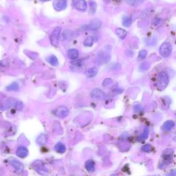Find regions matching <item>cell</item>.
I'll use <instances>...</instances> for the list:
<instances>
[{"mask_svg": "<svg viewBox=\"0 0 176 176\" xmlns=\"http://www.w3.org/2000/svg\"><path fill=\"white\" fill-rule=\"evenodd\" d=\"M91 96L92 98H95V99L103 100L105 98V94L102 90H100V89L96 88L91 92Z\"/></svg>", "mask_w": 176, "mask_h": 176, "instance_id": "7", "label": "cell"}, {"mask_svg": "<svg viewBox=\"0 0 176 176\" xmlns=\"http://www.w3.org/2000/svg\"><path fill=\"white\" fill-rule=\"evenodd\" d=\"M89 6H90V13L93 14L96 10V3L91 0V1H89Z\"/></svg>", "mask_w": 176, "mask_h": 176, "instance_id": "23", "label": "cell"}, {"mask_svg": "<svg viewBox=\"0 0 176 176\" xmlns=\"http://www.w3.org/2000/svg\"><path fill=\"white\" fill-rule=\"evenodd\" d=\"M55 114L59 118H64L69 114V109L65 106H60L55 109Z\"/></svg>", "mask_w": 176, "mask_h": 176, "instance_id": "4", "label": "cell"}, {"mask_svg": "<svg viewBox=\"0 0 176 176\" xmlns=\"http://www.w3.org/2000/svg\"><path fill=\"white\" fill-rule=\"evenodd\" d=\"M19 84H18L16 82H14L13 83H11L10 85H9L8 86L6 87V90L8 91H14V92H17L19 90Z\"/></svg>", "mask_w": 176, "mask_h": 176, "instance_id": "20", "label": "cell"}, {"mask_svg": "<svg viewBox=\"0 0 176 176\" xmlns=\"http://www.w3.org/2000/svg\"><path fill=\"white\" fill-rule=\"evenodd\" d=\"M112 80L111 79H105L103 80V85L104 87H106V86H109L110 85L112 84Z\"/></svg>", "mask_w": 176, "mask_h": 176, "instance_id": "27", "label": "cell"}, {"mask_svg": "<svg viewBox=\"0 0 176 176\" xmlns=\"http://www.w3.org/2000/svg\"><path fill=\"white\" fill-rule=\"evenodd\" d=\"M142 151H145V152H150L152 150V147L151 146L149 145H147L143 147L142 148Z\"/></svg>", "mask_w": 176, "mask_h": 176, "instance_id": "28", "label": "cell"}, {"mask_svg": "<svg viewBox=\"0 0 176 176\" xmlns=\"http://www.w3.org/2000/svg\"><path fill=\"white\" fill-rule=\"evenodd\" d=\"M74 6L78 10L84 12L88 8L87 2L85 0H74Z\"/></svg>", "mask_w": 176, "mask_h": 176, "instance_id": "6", "label": "cell"}, {"mask_svg": "<svg viewBox=\"0 0 176 176\" xmlns=\"http://www.w3.org/2000/svg\"><path fill=\"white\" fill-rule=\"evenodd\" d=\"M16 154L18 157L21 158H25L28 155V149L26 147L20 146V147L17 148L16 151Z\"/></svg>", "mask_w": 176, "mask_h": 176, "instance_id": "9", "label": "cell"}, {"mask_svg": "<svg viewBox=\"0 0 176 176\" xmlns=\"http://www.w3.org/2000/svg\"><path fill=\"white\" fill-rule=\"evenodd\" d=\"M68 58L71 59V60H76L79 56V50L74 48L70 49L68 52Z\"/></svg>", "mask_w": 176, "mask_h": 176, "instance_id": "11", "label": "cell"}, {"mask_svg": "<svg viewBox=\"0 0 176 176\" xmlns=\"http://www.w3.org/2000/svg\"><path fill=\"white\" fill-rule=\"evenodd\" d=\"M116 34L121 39H124L127 37V35L126 31H125L124 29H122L120 28H118L116 30Z\"/></svg>", "mask_w": 176, "mask_h": 176, "instance_id": "19", "label": "cell"}, {"mask_svg": "<svg viewBox=\"0 0 176 176\" xmlns=\"http://www.w3.org/2000/svg\"><path fill=\"white\" fill-rule=\"evenodd\" d=\"M147 136H148V131H147V129H145L144 133L142 134V136H141V139H146L147 138Z\"/></svg>", "mask_w": 176, "mask_h": 176, "instance_id": "29", "label": "cell"}, {"mask_svg": "<svg viewBox=\"0 0 176 176\" xmlns=\"http://www.w3.org/2000/svg\"><path fill=\"white\" fill-rule=\"evenodd\" d=\"M46 61L48 62L50 65H52V66H57L59 65L58 59L55 55H51L48 56V57L46 59Z\"/></svg>", "mask_w": 176, "mask_h": 176, "instance_id": "15", "label": "cell"}, {"mask_svg": "<svg viewBox=\"0 0 176 176\" xmlns=\"http://www.w3.org/2000/svg\"><path fill=\"white\" fill-rule=\"evenodd\" d=\"M9 162H10L11 165L14 166L16 171L18 172L22 171L23 169V165L19 162V161H18L16 159L10 160H9Z\"/></svg>", "mask_w": 176, "mask_h": 176, "instance_id": "10", "label": "cell"}, {"mask_svg": "<svg viewBox=\"0 0 176 176\" xmlns=\"http://www.w3.org/2000/svg\"><path fill=\"white\" fill-rule=\"evenodd\" d=\"M149 67L150 66H149V63H147V62H145V63H142L141 65V66H140V70L146 71L149 68Z\"/></svg>", "mask_w": 176, "mask_h": 176, "instance_id": "26", "label": "cell"}, {"mask_svg": "<svg viewBox=\"0 0 176 176\" xmlns=\"http://www.w3.org/2000/svg\"><path fill=\"white\" fill-rule=\"evenodd\" d=\"M169 175H171V176H176V171H173L171 172H170Z\"/></svg>", "mask_w": 176, "mask_h": 176, "instance_id": "30", "label": "cell"}, {"mask_svg": "<svg viewBox=\"0 0 176 176\" xmlns=\"http://www.w3.org/2000/svg\"><path fill=\"white\" fill-rule=\"evenodd\" d=\"M42 169V171H46V169ZM40 170H41V167H40V169H37V171H40Z\"/></svg>", "mask_w": 176, "mask_h": 176, "instance_id": "31", "label": "cell"}, {"mask_svg": "<svg viewBox=\"0 0 176 176\" xmlns=\"http://www.w3.org/2000/svg\"><path fill=\"white\" fill-rule=\"evenodd\" d=\"M61 31V27H56L53 30L51 35L50 37V41L52 46L54 47H57L59 46V37H60V34Z\"/></svg>", "mask_w": 176, "mask_h": 176, "instance_id": "3", "label": "cell"}, {"mask_svg": "<svg viewBox=\"0 0 176 176\" xmlns=\"http://www.w3.org/2000/svg\"><path fill=\"white\" fill-rule=\"evenodd\" d=\"M174 127H175L174 122H173L172 121H166L165 124H164L163 127H162V129L166 130V131H170V130H171Z\"/></svg>", "mask_w": 176, "mask_h": 176, "instance_id": "17", "label": "cell"}, {"mask_svg": "<svg viewBox=\"0 0 176 176\" xmlns=\"http://www.w3.org/2000/svg\"><path fill=\"white\" fill-rule=\"evenodd\" d=\"M132 21L129 17H124L123 19V24L125 27H129L132 25Z\"/></svg>", "mask_w": 176, "mask_h": 176, "instance_id": "22", "label": "cell"}, {"mask_svg": "<svg viewBox=\"0 0 176 176\" xmlns=\"http://www.w3.org/2000/svg\"><path fill=\"white\" fill-rule=\"evenodd\" d=\"M40 1L43 2H48V1H50V0H40Z\"/></svg>", "mask_w": 176, "mask_h": 176, "instance_id": "32", "label": "cell"}, {"mask_svg": "<svg viewBox=\"0 0 176 176\" xmlns=\"http://www.w3.org/2000/svg\"><path fill=\"white\" fill-rule=\"evenodd\" d=\"M112 176H117V175H112Z\"/></svg>", "mask_w": 176, "mask_h": 176, "instance_id": "33", "label": "cell"}, {"mask_svg": "<svg viewBox=\"0 0 176 176\" xmlns=\"http://www.w3.org/2000/svg\"><path fill=\"white\" fill-rule=\"evenodd\" d=\"M75 35V32L70 30H65L63 33V41H68L70 40L74 37Z\"/></svg>", "mask_w": 176, "mask_h": 176, "instance_id": "12", "label": "cell"}, {"mask_svg": "<svg viewBox=\"0 0 176 176\" xmlns=\"http://www.w3.org/2000/svg\"><path fill=\"white\" fill-rule=\"evenodd\" d=\"M147 51L146 50H142L141 51L139 52L138 54V59L140 60H143L145 59L146 57H147Z\"/></svg>", "mask_w": 176, "mask_h": 176, "instance_id": "25", "label": "cell"}, {"mask_svg": "<svg viewBox=\"0 0 176 176\" xmlns=\"http://www.w3.org/2000/svg\"><path fill=\"white\" fill-rule=\"evenodd\" d=\"M85 167L89 172H94L95 171V165L93 160H89L86 161L85 164Z\"/></svg>", "mask_w": 176, "mask_h": 176, "instance_id": "13", "label": "cell"}, {"mask_svg": "<svg viewBox=\"0 0 176 176\" xmlns=\"http://www.w3.org/2000/svg\"><path fill=\"white\" fill-rule=\"evenodd\" d=\"M94 43V38L92 37H88L85 39L83 45L85 47H91L93 46Z\"/></svg>", "mask_w": 176, "mask_h": 176, "instance_id": "21", "label": "cell"}, {"mask_svg": "<svg viewBox=\"0 0 176 176\" xmlns=\"http://www.w3.org/2000/svg\"><path fill=\"white\" fill-rule=\"evenodd\" d=\"M47 141V138L46 136L44 135V134H42V135H41L37 140V142H38V144H40V145H43L45 144V143Z\"/></svg>", "mask_w": 176, "mask_h": 176, "instance_id": "24", "label": "cell"}, {"mask_svg": "<svg viewBox=\"0 0 176 176\" xmlns=\"http://www.w3.org/2000/svg\"><path fill=\"white\" fill-rule=\"evenodd\" d=\"M169 75L165 72H161L158 74L156 86L158 90L162 91L165 89L169 84Z\"/></svg>", "mask_w": 176, "mask_h": 176, "instance_id": "1", "label": "cell"}, {"mask_svg": "<svg viewBox=\"0 0 176 176\" xmlns=\"http://www.w3.org/2000/svg\"><path fill=\"white\" fill-rule=\"evenodd\" d=\"M126 3L132 6H138L141 5L145 0H125Z\"/></svg>", "mask_w": 176, "mask_h": 176, "instance_id": "18", "label": "cell"}, {"mask_svg": "<svg viewBox=\"0 0 176 176\" xmlns=\"http://www.w3.org/2000/svg\"><path fill=\"white\" fill-rule=\"evenodd\" d=\"M160 55L163 58H168L171 55L172 52V46L169 42L165 41V42L161 44L159 49Z\"/></svg>", "mask_w": 176, "mask_h": 176, "instance_id": "2", "label": "cell"}, {"mask_svg": "<svg viewBox=\"0 0 176 176\" xmlns=\"http://www.w3.org/2000/svg\"><path fill=\"white\" fill-rule=\"evenodd\" d=\"M98 73V69L96 67H92L90 68L88 70V71L86 72V75L89 78H92L96 75V74Z\"/></svg>", "mask_w": 176, "mask_h": 176, "instance_id": "16", "label": "cell"}, {"mask_svg": "<svg viewBox=\"0 0 176 176\" xmlns=\"http://www.w3.org/2000/svg\"><path fill=\"white\" fill-rule=\"evenodd\" d=\"M55 149L57 153L63 154L65 153V151H66V147H65V146L63 144V143L59 142L55 145Z\"/></svg>", "mask_w": 176, "mask_h": 176, "instance_id": "14", "label": "cell"}, {"mask_svg": "<svg viewBox=\"0 0 176 176\" xmlns=\"http://www.w3.org/2000/svg\"><path fill=\"white\" fill-rule=\"evenodd\" d=\"M101 26H102V22L99 19H95L92 21V22L89 23V24L87 26V29L89 31H97V30L99 29Z\"/></svg>", "mask_w": 176, "mask_h": 176, "instance_id": "8", "label": "cell"}, {"mask_svg": "<svg viewBox=\"0 0 176 176\" xmlns=\"http://www.w3.org/2000/svg\"><path fill=\"white\" fill-rule=\"evenodd\" d=\"M67 0H56L53 3L54 8L57 11H61L67 8Z\"/></svg>", "mask_w": 176, "mask_h": 176, "instance_id": "5", "label": "cell"}]
</instances>
